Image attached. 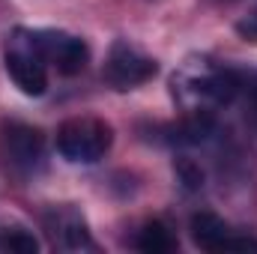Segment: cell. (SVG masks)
Masks as SVG:
<instances>
[{
    "label": "cell",
    "instance_id": "9c48e42d",
    "mask_svg": "<svg viewBox=\"0 0 257 254\" xmlns=\"http://www.w3.org/2000/svg\"><path fill=\"white\" fill-rule=\"evenodd\" d=\"M215 135V114L212 111H186L180 120L162 126V141L171 147H197Z\"/></svg>",
    "mask_w": 257,
    "mask_h": 254
},
{
    "label": "cell",
    "instance_id": "52a82bcc",
    "mask_svg": "<svg viewBox=\"0 0 257 254\" xmlns=\"http://www.w3.org/2000/svg\"><path fill=\"white\" fill-rule=\"evenodd\" d=\"M3 144H6V156L9 165L21 174H33L42 168L45 162V135L30 123H6L3 129Z\"/></svg>",
    "mask_w": 257,
    "mask_h": 254
},
{
    "label": "cell",
    "instance_id": "7a4b0ae2",
    "mask_svg": "<svg viewBox=\"0 0 257 254\" xmlns=\"http://www.w3.org/2000/svg\"><path fill=\"white\" fill-rule=\"evenodd\" d=\"M3 66L12 84L24 96H42L48 90V63L39 48V36L30 27H15L3 42Z\"/></svg>",
    "mask_w": 257,
    "mask_h": 254
},
{
    "label": "cell",
    "instance_id": "5bb4252c",
    "mask_svg": "<svg viewBox=\"0 0 257 254\" xmlns=\"http://www.w3.org/2000/svg\"><path fill=\"white\" fill-rule=\"evenodd\" d=\"M242 90H245V93H248V99H251V111H254V120H257V75L242 78Z\"/></svg>",
    "mask_w": 257,
    "mask_h": 254
},
{
    "label": "cell",
    "instance_id": "5b68a950",
    "mask_svg": "<svg viewBox=\"0 0 257 254\" xmlns=\"http://www.w3.org/2000/svg\"><path fill=\"white\" fill-rule=\"evenodd\" d=\"M189 233L200 251H257L254 236L230 230V224L215 212H194L189 221Z\"/></svg>",
    "mask_w": 257,
    "mask_h": 254
},
{
    "label": "cell",
    "instance_id": "ba28073f",
    "mask_svg": "<svg viewBox=\"0 0 257 254\" xmlns=\"http://www.w3.org/2000/svg\"><path fill=\"white\" fill-rule=\"evenodd\" d=\"M45 227L54 239V245H60L66 251H84V248H93V236H90V227H87V218L72 206H51L45 212Z\"/></svg>",
    "mask_w": 257,
    "mask_h": 254
},
{
    "label": "cell",
    "instance_id": "3957f363",
    "mask_svg": "<svg viewBox=\"0 0 257 254\" xmlns=\"http://www.w3.org/2000/svg\"><path fill=\"white\" fill-rule=\"evenodd\" d=\"M114 144L111 123L99 117H72L57 129V153L72 165H96Z\"/></svg>",
    "mask_w": 257,
    "mask_h": 254
},
{
    "label": "cell",
    "instance_id": "30bf717a",
    "mask_svg": "<svg viewBox=\"0 0 257 254\" xmlns=\"http://www.w3.org/2000/svg\"><path fill=\"white\" fill-rule=\"evenodd\" d=\"M135 248L144 254H171L177 248V236L165 221H147L135 236Z\"/></svg>",
    "mask_w": 257,
    "mask_h": 254
},
{
    "label": "cell",
    "instance_id": "8992f818",
    "mask_svg": "<svg viewBox=\"0 0 257 254\" xmlns=\"http://www.w3.org/2000/svg\"><path fill=\"white\" fill-rule=\"evenodd\" d=\"M45 63L60 75H78L90 63V48L81 36L66 30H36Z\"/></svg>",
    "mask_w": 257,
    "mask_h": 254
},
{
    "label": "cell",
    "instance_id": "4fadbf2b",
    "mask_svg": "<svg viewBox=\"0 0 257 254\" xmlns=\"http://www.w3.org/2000/svg\"><path fill=\"white\" fill-rule=\"evenodd\" d=\"M236 33H239L245 42H257V12L245 15L242 21H236Z\"/></svg>",
    "mask_w": 257,
    "mask_h": 254
},
{
    "label": "cell",
    "instance_id": "7c38bea8",
    "mask_svg": "<svg viewBox=\"0 0 257 254\" xmlns=\"http://www.w3.org/2000/svg\"><path fill=\"white\" fill-rule=\"evenodd\" d=\"M174 171H177V180L189 191H197L203 186V171H200V165H194L192 159H177Z\"/></svg>",
    "mask_w": 257,
    "mask_h": 254
},
{
    "label": "cell",
    "instance_id": "6da1fadb",
    "mask_svg": "<svg viewBox=\"0 0 257 254\" xmlns=\"http://www.w3.org/2000/svg\"><path fill=\"white\" fill-rule=\"evenodd\" d=\"M242 93V75L209 57H194L174 75V96L186 111H215Z\"/></svg>",
    "mask_w": 257,
    "mask_h": 254
},
{
    "label": "cell",
    "instance_id": "8fae6325",
    "mask_svg": "<svg viewBox=\"0 0 257 254\" xmlns=\"http://www.w3.org/2000/svg\"><path fill=\"white\" fill-rule=\"evenodd\" d=\"M0 251L9 254H36L39 242L24 227H0Z\"/></svg>",
    "mask_w": 257,
    "mask_h": 254
},
{
    "label": "cell",
    "instance_id": "277c9868",
    "mask_svg": "<svg viewBox=\"0 0 257 254\" xmlns=\"http://www.w3.org/2000/svg\"><path fill=\"white\" fill-rule=\"evenodd\" d=\"M156 72H159V63H156L150 54H144L141 48H135L128 39L111 42L108 57H105V66H102V78H105L114 90H120V93L135 90V87L153 81Z\"/></svg>",
    "mask_w": 257,
    "mask_h": 254
}]
</instances>
